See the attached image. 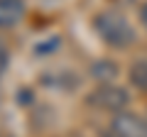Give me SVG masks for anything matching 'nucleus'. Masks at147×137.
Masks as SVG:
<instances>
[{
    "label": "nucleus",
    "mask_w": 147,
    "mask_h": 137,
    "mask_svg": "<svg viewBox=\"0 0 147 137\" xmlns=\"http://www.w3.org/2000/svg\"><path fill=\"white\" fill-rule=\"evenodd\" d=\"M93 30L98 32V37L113 49H127L135 42V30H132V25L115 10L98 12V15L93 17Z\"/></svg>",
    "instance_id": "f257e3e1"
},
{
    "label": "nucleus",
    "mask_w": 147,
    "mask_h": 137,
    "mask_svg": "<svg viewBox=\"0 0 147 137\" xmlns=\"http://www.w3.org/2000/svg\"><path fill=\"white\" fill-rule=\"evenodd\" d=\"M88 103L96 108H100V110H108V113H123L127 108V103H130V95H127L125 88H120V86H113V83H100L96 91H91L88 95Z\"/></svg>",
    "instance_id": "f03ea898"
},
{
    "label": "nucleus",
    "mask_w": 147,
    "mask_h": 137,
    "mask_svg": "<svg viewBox=\"0 0 147 137\" xmlns=\"http://www.w3.org/2000/svg\"><path fill=\"white\" fill-rule=\"evenodd\" d=\"M110 132L118 137H147V120L135 113H115L110 120Z\"/></svg>",
    "instance_id": "7ed1b4c3"
},
{
    "label": "nucleus",
    "mask_w": 147,
    "mask_h": 137,
    "mask_svg": "<svg viewBox=\"0 0 147 137\" xmlns=\"http://www.w3.org/2000/svg\"><path fill=\"white\" fill-rule=\"evenodd\" d=\"M25 15V3L22 0H0V30H10Z\"/></svg>",
    "instance_id": "20e7f679"
},
{
    "label": "nucleus",
    "mask_w": 147,
    "mask_h": 137,
    "mask_svg": "<svg viewBox=\"0 0 147 137\" xmlns=\"http://www.w3.org/2000/svg\"><path fill=\"white\" fill-rule=\"evenodd\" d=\"M91 79H96L98 83H110V81L118 76V66L108 59H98L96 64H91Z\"/></svg>",
    "instance_id": "39448f33"
},
{
    "label": "nucleus",
    "mask_w": 147,
    "mask_h": 137,
    "mask_svg": "<svg viewBox=\"0 0 147 137\" xmlns=\"http://www.w3.org/2000/svg\"><path fill=\"white\" fill-rule=\"evenodd\" d=\"M130 83L140 91H147V61H135L130 66Z\"/></svg>",
    "instance_id": "423d86ee"
},
{
    "label": "nucleus",
    "mask_w": 147,
    "mask_h": 137,
    "mask_svg": "<svg viewBox=\"0 0 147 137\" xmlns=\"http://www.w3.org/2000/svg\"><path fill=\"white\" fill-rule=\"evenodd\" d=\"M59 44H61V39H59V37H49V42H47V44H42V47L37 44L34 52H37V54H44V52H52V49H57Z\"/></svg>",
    "instance_id": "0eeeda50"
},
{
    "label": "nucleus",
    "mask_w": 147,
    "mask_h": 137,
    "mask_svg": "<svg viewBox=\"0 0 147 137\" xmlns=\"http://www.w3.org/2000/svg\"><path fill=\"white\" fill-rule=\"evenodd\" d=\"M7 61H10V54H7V47L3 42H0V76L5 74V68H7Z\"/></svg>",
    "instance_id": "6e6552de"
},
{
    "label": "nucleus",
    "mask_w": 147,
    "mask_h": 137,
    "mask_svg": "<svg viewBox=\"0 0 147 137\" xmlns=\"http://www.w3.org/2000/svg\"><path fill=\"white\" fill-rule=\"evenodd\" d=\"M140 22H142V27L147 30V3L140 7Z\"/></svg>",
    "instance_id": "1a4fd4ad"
},
{
    "label": "nucleus",
    "mask_w": 147,
    "mask_h": 137,
    "mask_svg": "<svg viewBox=\"0 0 147 137\" xmlns=\"http://www.w3.org/2000/svg\"><path fill=\"white\" fill-rule=\"evenodd\" d=\"M103 137H118V135H113V132H105V135Z\"/></svg>",
    "instance_id": "9d476101"
}]
</instances>
